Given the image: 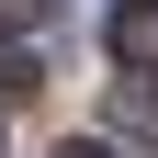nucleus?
<instances>
[{
    "label": "nucleus",
    "mask_w": 158,
    "mask_h": 158,
    "mask_svg": "<svg viewBox=\"0 0 158 158\" xmlns=\"http://www.w3.org/2000/svg\"><path fill=\"white\" fill-rule=\"evenodd\" d=\"M113 56H124V68H158V0L113 11Z\"/></svg>",
    "instance_id": "obj_1"
},
{
    "label": "nucleus",
    "mask_w": 158,
    "mask_h": 158,
    "mask_svg": "<svg viewBox=\"0 0 158 158\" xmlns=\"http://www.w3.org/2000/svg\"><path fill=\"white\" fill-rule=\"evenodd\" d=\"M113 124H124V135H147V147H158V79H147V68H135L124 90H113Z\"/></svg>",
    "instance_id": "obj_2"
},
{
    "label": "nucleus",
    "mask_w": 158,
    "mask_h": 158,
    "mask_svg": "<svg viewBox=\"0 0 158 158\" xmlns=\"http://www.w3.org/2000/svg\"><path fill=\"white\" fill-rule=\"evenodd\" d=\"M34 90V56H0V102H23Z\"/></svg>",
    "instance_id": "obj_3"
},
{
    "label": "nucleus",
    "mask_w": 158,
    "mask_h": 158,
    "mask_svg": "<svg viewBox=\"0 0 158 158\" xmlns=\"http://www.w3.org/2000/svg\"><path fill=\"white\" fill-rule=\"evenodd\" d=\"M56 158H113V147H102V135H68V147H56Z\"/></svg>",
    "instance_id": "obj_4"
},
{
    "label": "nucleus",
    "mask_w": 158,
    "mask_h": 158,
    "mask_svg": "<svg viewBox=\"0 0 158 158\" xmlns=\"http://www.w3.org/2000/svg\"><path fill=\"white\" fill-rule=\"evenodd\" d=\"M0 23H34V0H0Z\"/></svg>",
    "instance_id": "obj_5"
}]
</instances>
